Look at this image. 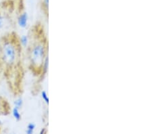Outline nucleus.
I'll return each instance as SVG.
<instances>
[{
    "mask_svg": "<svg viewBox=\"0 0 152 134\" xmlns=\"http://www.w3.org/2000/svg\"><path fill=\"white\" fill-rule=\"evenodd\" d=\"M21 40L16 33H12L1 38L0 44V57L7 65L15 63L21 52Z\"/></svg>",
    "mask_w": 152,
    "mask_h": 134,
    "instance_id": "f257e3e1",
    "label": "nucleus"
},
{
    "mask_svg": "<svg viewBox=\"0 0 152 134\" xmlns=\"http://www.w3.org/2000/svg\"><path fill=\"white\" fill-rule=\"evenodd\" d=\"M4 73L12 92L15 95L20 94L24 74L23 67L20 63L17 62L7 65Z\"/></svg>",
    "mask_w": 152,
    "mask_h": 134,
    "instance_id": "f03ea898",
    "label": "nucleus"
},
{
    "mask_svg": "<svg viewBox=\"0 0 152 134\" xmlns=\"http://www.w3.org/2000/svg\"><path fill=\"white\" fill-rule=\"evenodd\" d=\"M45 55V47L42 43H36L31 47L30 50L31 69L35 71L43 67V57Z\"/></svg>",
    "mask_w": 152,
    "mask_h": 134,
    "instance_id": "7ed1b4c3",
    "label": "nucleus"
},
{
    "mask_svg": "<svg viewBox=\"0 0 152 134\" xmlns=\"http://www.w3.org/2000/svg\"><path fill=\"white\" fill-rule=\"evenodd\" d=\"M11 107L9 102L4 97L0 96V116H6L10 113Z\"/></svg>",
    "mask_w": 152,
    "mask_h": 134,
    "instance_id": "20e7f679",
    "label": "nucleus"
},
{
    "mask_svg": "<svg viewBox=\"0 0 152 134\" xmlns=\"http://www.w3.org/2000/svg\"><path fill=\"white\" fill-rule=\"evenodd\" d=\"M26 21H27V16H26V14H21L18 20L20 25L21 26H25Z\"/></svg>",
    "mask_w": 152,
    "mask_h": 134,
    "instance_id": "39448f33",
    "label": "nucleus"
},
{
    "mask_svg": "<svg viewBox=\"0 0 152 134\" xmlns=\"http://www.w3.org/2000/svg\"><path fill=\"white\" fill-rule=\"evenodd\" d=\"M42 97H43V99L45 100V102H47V103L48 104V102H49V98H48V96H47V94H46L45 92H43V93H42Z\"/></svg>",
    "mask_w": 152,
    "mask_h": 134,
    "instance_id": "423d86ee",
    "label": "nucleus"
},
{
    "mask_svg": "<svg viewBox=\"0 0 152 134\" xmlns=\"http://www.w3.org/2000/svg\"><path fill=\"white\" fill-rule=\"evenodd\" d=\"M14 115H15V116H16V119H20V115H19L18 113V111H16V110H14Z\"/></svg>",
    "mask_w": 152,
    "mask_h": 134,
    "instance_id": "0eeeda50",
    "label": "nucleus"
},
{
    "mask_svg": "<svg viewBox=\"0 0 152 134\" xmlns=\"http://www.w3.org/2000/svg\"><path fill=\"white\" fill-rule=\"evenodd\" d=\"M2 64H3V61H2L1 57H0V75H1V69H2Z\"/></svg>",
    "mask_w": 152,
    "mask_h": 134,
    "instance_id": "6e6552de",
    "label": "nucleus"
},
{
    "mask_svg": "<svg viewBox=\"0 0 152 134\" xmlns=\"http://www.w3.org/2000/svg\"><path fill=\"white\" fill-rule=\"evenodd\" d=\"M0 133H1V127H0Z\"/></svg>",
    "mask_w": 152,
    "mask_h": 134,
    "instance_id": "1a4fd4ad",
    "label": "nucleus"
}]
</instances>
